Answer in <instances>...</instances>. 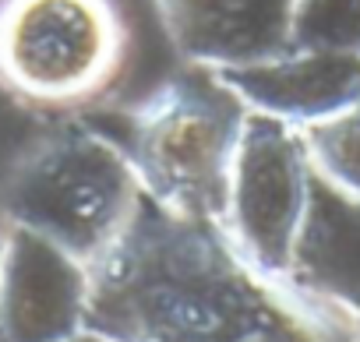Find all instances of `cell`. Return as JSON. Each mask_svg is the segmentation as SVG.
<instances>
[{
  "label": "cell",
  "instance_id": "6da1fadb",
  "mask_svg": "<svg viewBox=\"0 0 360 342\" xmlns=\"http://www.w3.org/2000/svg\"><path fill=\"white\" fill-rule=\"evenodd\" d=\"M283 289L216 226L141 198L124 237L92 265L89 331L113 342H314Z\"/></svg>",
  "mask_w": 360,
  "mask_h": 342
},
{
  "label": "cell",
  "instance_id": "7a4b0ae2",
  "mask_svg": "<svg viewBox=\"0 0 360 342\" xmlns=\"http://www.w3.org/2000/svg\"><path fill=\"white\" fill-rule=\"evenodd\" d=\"M134 53L127 0H0V88L25 110L103 106L131 78Z\"/></svg>",
  "mask_w": 360,
  "mask_h": 342
},
{
  "label": "cell",
  "instance_id": "3957f363",
  "mask_svg": "<svg viewBox=\"0 0 360 342\" xmlns=\"http://www.w3.org/2000/svg\"><path fill=\"white\" fill-rule=\"evenodd\" d=\"M244 120V99L212 71L155 85L134 103L124 141L141 195L176 219L219 226Z\"/></svg>",
  "mask_w": 360,
  "mask_h": 342
},
{
  "label": "cell",
  "instance_id": "277c9868",
  "mask_svg": "<svg viewBox=\"0 0 360 342\" xmlns=\"http://www.w3.org/2000/svg\"><path fill=\"white\" fill-rule=\"evenodd\" d=\"M141 198L124 145L92 131H68L11 169L0 188V219L60 244L92 268L124 237Z\"/></svg>",
  "mask_w": 360,
  "mask_h": 342
},
{
  "label": "cell",
  "instance_id": "5b68a950",
  "mask_svg": "<svg viewBox=\"0 0 360 342\" xmlns=\"http://www.w3.org/2000/svg\"><path fill=\"white\" fill-rule=\"evenodd\" d=\"M311 162L293 124L248 110L219 233L269 282L293 286L311 226Z\"/></svg>",
  "mask_w": 360,
  "mask_h": 342
},
{
  "label": "cell",
  "instance_id": "8992f818",
  "mask_svg": "<svg viewBox=\"0 0 360 342\" xmlns=\"http://www.w3.org/2000/svg\"><path fill=\"white\" fill-rule=\"evenodd\" d=\"M92 268L60 244L4 223L0 247V338L75 342L89 331Z\"/></svg>",
  "mask_w": 360,
  "mask_h": 342
},
{
  "label": "cell",
  "instance_id": "52a82bcc",
  "mask_svg": "<svg viewBox=\"0 0 360 342\" xmlns=\"http://www.w3.org/2000/svg\"><path fill=\"white\" fill-rule=\"evenodd\" d=\"M169 50L202 71L230 74L293 53L297 0H152Z\"/></svg>",
  "mask_w": 360,
  "mask_h": 342
},
{
  "label": "cell",
  "instance_id": "ba28073f",
  "mask_svg": "<svg viewBox=\"0 0 360 342\" xmlns=\"http://www.w3.org/2000/svg\"><path fill=\"white\" fill-rule=\"evenodd\" d=\"M293 127L304 141L311 173L360 205V92Z\"/></svg>",
  "mask_w": 360,
  "mask_h": 342
},
{
  "label": "cell",
  "instance_id": "9c48e42d",
  "mask_svg": "<svg viewBox=\"0 0 360 342\" xmlns=\"http://www.w3.org/2000/svg\"><path fill=\"white\" fill-rule=\"evenodd\" d=\"M293 50L360 60V0H297Z\"/></svg>",
  "mask_w": 360,
  "mask_h": 342
},
{
  "label": "cell",
  "instance_id": "30bf717a",
  "mask_svg": "<svg viewBox=\"0 0 360 342\" xmlns=\"http://www.w3.org/2000/svg\"><path fill=\"white\" fill-rule=\"evenodd\" d=\"M75 342H113V338H106V335H96V331H82Z\"/></svg>",
  "mask_w": 360,
  "mask_h": 342
},
{
  "label": "cell",
  "instance_id": "8fae6325",
  "mask_svg": "<svg viewBox=\"0 0 360 342\" xmlns=\"http://www.w3.org/2000/svg\"><path fill=\"white\" fill-rule=\"evenodd\" d=\"M0 247H4V219H0Z\"/></svg>",
  "mask_w": 360,
  "mask_h": 342
}]
</instances>
